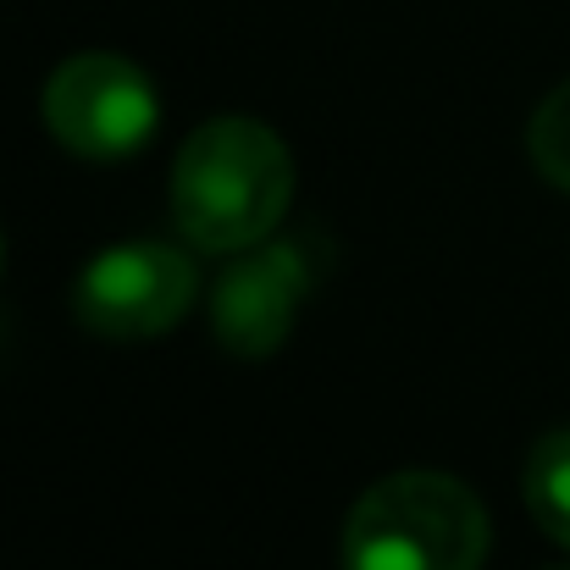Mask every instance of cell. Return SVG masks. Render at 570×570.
Returning <instances> with one entry per match:
<instances>
[{
  "mask_svg": "<svg viewBox=\"0 0 570 570\" xmlns=\"http://www.w3.org/2000/svg\"><path fill=\"white\" fill-rule=\"evenodd\" d=\"M294 199V156L277 128L255 117H210L189 134L173 167V222L178 233L233 255L261 244Z\"/></svg>",
  "mask_w": 570,
  "mask_h": 570,
  "instance_id": "6da1fadb",
  "label": "cell"
},
{
  "mask_svg": "<svg viewBox=\"0 0 570 570\" xmlns=\"http://www.w3.org/2000/svg\"><path fill=\"white\" fill-rule=\"evenodd\" d=\"M488 510L449 471H393L344 527V570H482Z\"/></svg>",
  "mask_w": 570,
  "mask_h": 570,
  "instance_id": "7a4b0ae2",
  "label": "cell"
},
{
  "mask_svg": "<svg viewBox=\"0 0 570 570\" xmlns=\"http://www.w3.org/2000/svg\"><path fill=\"white\" fill-rule=\"evenodd\" d=\"M39 117L61 150L78 161H128L139 145H150L161 100L145 67L111 50L67 56L39 95Z\"/></svg>",
  "mask_w": 570,
  "mask_h": 570,
  "instance_id": "3957f363",
  "label": "cell"
},
{
  "mask_svg": "<svg viewBox=\"0 0 570 570\" xmlns=\"http://www.w3.org/2000/svg\"><path fill=\"white\" fill-rule=\"evenodd\" d=\"M194 305V261L173 244H111L72 283V316L111 344L173 333Z\"/></svg>",
  "mask_w": 570,
  "mask_h": 570,
  "instance_id": "277c9868",
  "label": "cell"
},
{
  "mask_svg": "<svg viewBox=\"0 0 570 570\" xmlns=\"http://www.w3.org/2000/svg\"><path fill=\"white\" fill-rule=\"evenodd\" d=\"M305 294H311V266L294 244L261 238L249 249H233V266L216 277V294H210L216 344L244 361L277 355L299 322Z\"/></svg>",
  "mask_w": 570,
  "mask_h": 570,
  "instance_id": "5b68a950",
  "label": "cell"
},
{
  "mask_svg": "<svg viewBox=\"0 0 570 570\" xmlns=\"http://www.w3.org/2000/svg\"><path fill=\"white\" fill-rule=\"evenodd\" d=\"M521 493H527V510L543 527V538L570 549V426H554L532 443Z\"/></svg>",
  "mask_w": 570,
  "mask_h": 570,
  "instance_id": "8992f818",
  "label": "cell"
},
{
  "mask_svg": "<svg viewBox=\"0 0 570 570\" xmlns=\"http://www.w3.org/2000/svg\"><path fill=\"white\" fill-rule=\"evenodd\" d=\"M527 156L532 167L570 194V78L532 111V128H527Z\"/></svg>",
  "mask_w": 570,
  "mask_h": 570,
  "instance_id": "52a82bcc",
  "label": "cell"
}]
</instances>
